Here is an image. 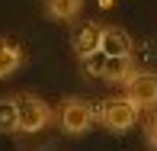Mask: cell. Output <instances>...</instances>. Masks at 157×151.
<instances>
[{
    "label": "cell",
    "mask_w": 157,
    "mask_h": 151,
    "mask_svg": "<svg viewBox=\"0 0 157 151\" xmlns=\"http://www.w3.org/2000/svg\"><path fill=\"white\" fill-rule=\"evenodd\" d=\"M83 71H87L90 77H99V81L106 84H125L128 77L135 74V64H132V55H106V52H96L93 55H83Z\"/></svg>",
    "instance_id": "cell-1"
},
{
    "label": "cell",
    "mask_w": 157,
    "mask_h": 151,
    "mask_svg": "<svg viewBox=\"0 0 157 151\" xmlns=\"http://www.w3.org/2000/svg\"><path fill=\"white\" fill-rule=\"evenodd\" d=\"M138 113L141 109L128 97H109V100L99 103L96 116H99V122H103L109 132H128V129L138 122Z\"/></svg>",
    "instance_id": "cell-2"
},
{
    "label": "cell",
    "mask_w": 157,
    "mask_h": 151,
    "mask_svg": "<svg viewBox=\"0 0 157 151\" xmlns=\"http://www.w3.org/2000/svg\"><path fill=\"white\" fill-rule=\"evenodd\" d=\"M93 119H96V109H93V103H87L83 97H67L61 103V129L67 135H83V132H90V125H93Z\"/></svg>",
    "instance_id": "cell-3"
},
{
    "label": "cell",
    "mask_w": 157,
    "mask_h": 151,
    "mask_svg": "<svg viewBox=\"0 0 157 151\" xmlns=\"http://www.w3.org/2000/svg\"><path fill=\"white\" fill-rule=\"evenodd\" d=\"M16 119H19V132H42L52 122V106L39 100L35 93H23V97H16Z\"/></svg>",
    "instance_id": "cell-4"
},
{
    "label": "cell",
    "mask_w": 157,
    "mask_h": 151,
    "mask_svg": "<svg viewBox=\"0 0 157 151\" xmlns=\"http://www.w3.org/2000/svg\"><path fill=\"white\" fill-rule=\"evenodd\" d=\"M122 87H125V97L138 109H157V74L154 71H135Z\"/></svg>",
    "instance_id": "cell-5"
},
{
    "label": "cell",
    "mask_w": 157,
    "mask_h": 151,
    "mask_svg": "<svg viewBox=\"0 0 157 151\" xmlns=\"http://www.w3.org/2000/svg\"><path fill=\"white\" fill-rule=\"evenodd\" d=\"M99 52L106 55H132V35L119 26H103V39H99Z\"/></svg>",
    "instance_id": "cell-6"
},
{
    "label": "cell",
    "mask_w": 157,
    "mask_h": 151,
    "mask_svg": "<svg viewBox=\"0 0 157 151\" xmlns=\"http://www.w3.org/2000/svg\"><path fill=\"white\" fill-rule=\"evenodd\" d=\"M99 39H103V26H96V23H83L80 29H77L74 35V52L80 55H93L96 48H99Z\"/></svg>",
    "instance_id": "cell-7"
},
{
    "label": "cell",
    "mask_w": 157,
    "mask_h": 151,
    "mask_svg": "<svg viewBox=\"0 0 157 151\" xmlns=\"http://www.w3.org/2000/svg\"><path fill=\"white\" fill-rule=\"evenodd\" d=\"M23 64V48L13 39H0V77H10Z\"/></svg>",
    "instance_id": "cell-8"
},
{
    "label": "cell",
    "mask_w": 157,
    "mask_h": 151,
    "mask_svg": "<svg viewBox=\"0 0 157 151\" xmlns=\"http://www.w3.org/2000/svg\"><path fill=\"white\" fill-rule=\"evenodd\" d=\"M45 10L52 19H61V23H67V19L80 16L83 10V0H45Z\"/></svg>",
    "instance_id": "cell-9"
},
{
    "label": "cell",
    "mask_w": 157,
    "mask_h": 151,
    "mask_svg": "<svg viewBox=\"0 0 157 151\" xmlns=\"http://www.w3.org/2000/svg\"><path fill=\"white\" fill-rule=\"evenodd\" d=\"M0 132H19L16 97H3V100H0Z\"/></svg>",
    "instance_id": "cell-10"
},
{
    "label": "cell",
    "mask_w": 157,
    "mask_h": 151,
    "mask_svg": "<svg viewBox=\"0 0 157 151\" xmlns=\"http://www.w3.org/2000/svg\"><path fill=\"white\" fill-rule=\"evenodd\" d=\"M144 141H147L151 151H157V113L147 119V125H144Z\"/></svg>",
    "instance_id": "cell-11"
}]
</instances>
